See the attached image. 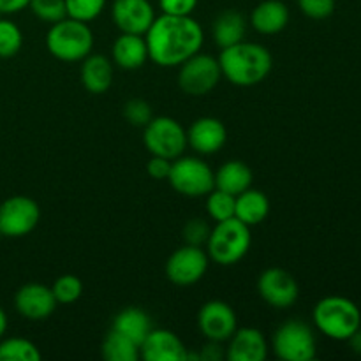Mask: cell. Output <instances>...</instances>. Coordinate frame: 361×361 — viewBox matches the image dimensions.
I'll return each mask as SVG.
<instances>
[{"mask_svg": "<svg viewBox=\"0 0 361 361\" xmlns=\"http://www.w3.org/2000/svg\"><path fill=\"white\" fill-rule=\"evenodd\" d=\"M148 59L161 67H178L192 55L201 51L204 32L192 16L161 14L145 34Z\"/></svg>", "mask_w": 361, "mask_h": 361, "instance_id": "obj_1", "label": "cell"}, {"mask_svg": "<svg viewBox=\"0 0 361 361\" xmlns=\"http://www.w3.org/2000/svg\"><path fill=\"white\" fill-rule=\"evenodd\" d=\"M222 76L236 87H254L270 76L274 56L263 44L240 41L221 49L219 55Z\"/></svg>", "mask_w": 361, "mask_h": 361, "instance_id": "obj_2", "label": "cell"}, {"mask_svg": "<svg viewBox=\"0 0 361 361\" xmlns=\"http://www.w3.org/2000/svg\"><path fill=\"white\" fill-rule=\"evenodd\" d=\"M46 48L62 62H81L94 51V32L85 21L66 16L49 27Z\"/></svg>", "mask_w": 361, "mask_h": 361, "instance_id": "obj_3", "label": "cell"}, {"mask_svg": "<svg viewBox=\"0 0 361 361\" xmlns=\"http://www.w3.org/2000/svg\"><path fill=\"white\" fill-rule=\"evenodd\" d=\"M317 330L334 341H349L361 328V312L355 302L344 296H326L319 300L312 312Z\"/></svg>", "mask_w": 361, "mask_h": 361, "instance_id": "obj_4", "label": "cell"}, {"mask_svg": "<svg viewBox=\"0 0 361 361\" xmlns=\"http://www.w3.org/2000/svg\"><path fill=\"white\" fill-rule=\"evenodd\" d=\"M252 243L250 228L236 217L215 222L207 242L210 261L221 267H233L247 256Z\"/></svg>", "mask_w": 361, "mask_h": 361, "instance_id": "obj_5", "label": "cell"}, {"mask_svg": "<svg viewBox=\"0 0 361 361\" xmlns=\"http://www.w3.org/2000/svg\"><path fill=\"white\" fill-rule=\"evenodd\" d=\"M275 356L284 361H310L316 358L317 344L312 328L300 319L282 323L271 337Z\"/></svg>", "mask_w": 361, "mask_h": 361, "instance_id": "obj_6", "label": "cell"}, {"mask_svg": "<svg viewBox=\"0 0 361 361\" xmlns=\"http://www.w3.org/2000/svg\"><path fill=\"white\" fill-rule=\"evenodd\" d=\"M168 182L182 196L203 197L215 189V173L203 159L180 155L171 161Z\"/></svg>", "mask_w": 361, "mask_h": 361, "instance_id": "obj_7", "label": "cell"}, {"mask_svg": "<svg viewBox=\"0 0 361 361\" xmlns=\"http://www.w3.org/2000/svg\"><path fill=\"white\" fill-rule=\"evenodd\" d=\"M143 129V143L150 155L175 161L189 147L187 130L171 116H154Z\"/></svg>", "mask_w": 361, "mask_h": 361, "instance_id": "obj_8", "label": "cell"}, {"mask_svg": "<svg viewBox=\"0 0 361 361\" xmlns=\"http://www.w3.org/2000/svg\"><path fill=\"white\" fill-rule=\"evenodd\" d=\"M178 67V87L182 88L183 94L192 97H203L210 94L222 80L219 59L207 53H196Z\"/></svg>", "mask_w": 361, "mask_h": 361, "instance_id": "obj_9", "label": "cell"}, {"mask_svg": "<svg viewBox=\"0 0 361 361\" xmlns=\"http://www.w3.org/2000/svg\"><path fill=\"white\" fill-rule=\"evenodd\" d=\"M41 208L28 196L7 197L0 203V235L6 238H21L37 228Z\"/></svg>", "mask_w": 361, "mask_h": 361, "instance_id": "obj_10", "label": "cell"}, {"mask_svg": "<svg viewBox=\"0 0 361 361\" xmlns=\"http://www.w3.org/2000/svg\"><path fill=\"white\" fill-rule=\"evenodd\" d=\"M210 257L203 247L183 245L176 249L166 261V277L175 286L197 284L204 277Z\"/></svg>", "mask_w": 361, "mask_h": 361, "instance_id": "obj_11", "label": "cell"}, {"mask_svg": "<svg viewBox=\"0 0 361 361\" xmlns=\"http://www.w3.org/2000/svg\"><path fill=\"white\" fill-rule=\"evenodd\" d=\"M257 293L270 307L279 310L289 309L300 296L296 279L284 268H268L257 279Z\"/></svg>", "mask_w": 361, "mask_h": 361, "instance_id": "obj_12", "label": "cell"}, {"mask_svg": "<svg viewBox=\"0 0 361 361\" xmlns=\"http://www.w3.org/2000/svg\"><path fill=\"white\" fill-rule=\"evenodd\" d=\"M197 326L204 338L214 342H228L238 328L236 312L222 300H210L197 314Z\"/></svg>", "mask_w": 361, "mask_h": 361, "instance_id": "obj_13", "label": "cell"}, {"mask_svg": "<svg viewBox=\"0 0 361 361\" xmlns=\"http://www.w3.org/2000/svg\"><path fill=\"white\" fill-rule=\"evenodd\" d=\"M113 23L123 34L145 35L155 20L150 0H115L111 6Z\"/></svg>", "mask_w": 361, "mask_h": 361, "instance_id": "obj_14", "label": "cell"}, {"mask_svg": "<svg viewBox=\"0 0 361 361\" xmlns=\"http://www.w3.org/2000/svg\"><path fill=\"white\" fill-rule=\"evenodd\" d=\"M56 300L51 288L39 282L21 286L14 296V307L28 321H44L55 312Z\"/></svg>", "mask_w": 361, "mask_h": 361, "instance_id": "obj_15", "label": "cell"}, {"mask_svg": "<svg viewBox=\"0 0 361 361\" xmlns=\"http://www.w3.org/2000/svg\"><path fill=\"white\" fill-rule=\"evenodd\" d=\"M187 348L171 330L152 328L140 345V358L145 361H187Z\"/></svg>", "mask_w": 361, "mask_h": 361, "instance_id": "obj_16", "label": "cell"}, {"mask_svg": "<svg viewBox=\"0 0 361 361\" xmlns=\"http://www.w3.org/2000/svg\"><path fill=\"white\" fill-rule=\"evenodd\" d=\"M228 141V130L219 118L201 116L187 129V145L200 155H214Z\"/></svg>", "mask_w": 361, "mask_h": 361, "instance_id": "obj_17", "label": "cell"}, {"mask_svg": "<svg viewBox=\"0 0 361 361\" xmlns=\"http://www.w3.org/2000/svg\"><path fill=\"white\" fill-rule=\"evenodd\" d=\"M268 342L257 328H236L226 348L228 361H264L268 356Z\"/></svg>", "mask_w": 361, "mask_h": 361, "instance_id": "obj_18", "label": "cell"}, {"mask_svg": "<svg viewBox=\"0 0 361 361\" xmlns=\"http://www.w3.org/2000/svg\"><path fill=\"white\" fill-rule=\"evenodd\" d=\"M113 66L123 71H136L148 60V46L145 35L120 32L111 48Z\"/></svg>", "mask_w": 361, "mask_h": 361, "instance_id": "obj_19", "label": "cell"}, {"mask_svg": "<svg viewBox=\"0 0 361 361\" xmlns=\"http://www.w3.org/2000/svg\"><path fill=\"white\" fill-rule=\"evenodd\" d=\"M289 7L282 0H263L254 7L250 25L263 35H275L289 23Z\"/></svg>", "mask_w": 361, "mask_h": 361, "instance_id": "obj_20", "label": "cell"}, {"mask_svg": "<svg viewBox=\"0 0 361 361\" xmlns=\"http://www.w3.org/2000/svg\"><path fill=\"white\" fill-rule=\"evenodd\" d=\"M81 83L90 94H104L113 85V62L101 53H90L81 60Z\"/></svg>", "mask_w": 361, "mask_h": 361, "instance_id": "obj_21", "label": "cell"}, {"mask_svg": "<svg viewBox=\"0 0 361 361\" xmlns=\"http://www.w3.org/2000/svg\"><path fill=\"white\" fill-rule=\"evenodd\" d=\"M247 34V20L240 11L226 9L214 20L212 35L219 48H228L243 41Z\"/></svg>", "mask_w": 361, "mask_h": 361, "instance_id": "obj_22", "label": "cell"}, {"mask_svg": "<svg viewBox=\"0 0 361 361\" xmlns=\"http://www.w3.org/2000/svg\"><path fill=\"white\" fill-rule=\"evenodd\" d=\"M270 214V200L257 189H247L236 196L235 217L249 228L261 224Z\"/></svg>", "mask_w": 361, "mask_h": 361, "instance_id": "obj_23", "label": "cell"}, {"mask_svg": "<svg viewBox=\"0 0 361 361\" xmlns=\"http://www.w3.org/2000/svg\"><path fill=\"white\" fill-rule=\"evenodd\" d=\"M111 330L130 338L134 344L141 345V342L152 331V319L145 310L137 309V307H127L116 314Z\"/></svg>", "mask_w": 361, "mask_h": 361, "instance_id": "obj_24", "label": "cell"}, {"mask_svg": "<svg viewBox=\"0 0 361 361\" xmlns=\"http://www.w3.org/2000/svg\"><path fill=\"white\" fill-rule=\"evenodd\" d=\"M252 185V171L242 161H228L215 173V189L238 196Z\"/></svg>", "mask_w": 361, "mask_h": 361, "instance_id": "obj_25", "label": "cell"}, {"mask_svg": "<svg viewBox=\"0 0 361 361\" xmlns=\"http://www.w3.org/2000/svg\"><path fill=\"white\" fill-rule=\"evenodd\" d=\"M101 353L106 361H136L140 358V345L111 330L102 341Z\"/></svg>", "mask_w": 361, "mask_h": 361, "instance_id": "obj_26", "label": "cell"}, {"mask_svg": "<svg viewBox=\"0 0 361 361\" xmlns=\"http://www.w3.org/2000/svg\"><path fill=\"white\" fill-rule=\"evenodd\" d=\"M41 351L28 338L11 337L0 342V361H39Z\"/></svg>", "mask_w": 361, "mask_h": 361, "instance_id": "obj_27", "label": "cell"}, {"mask_svg": "<svg viewBox=\"0 0 361 361\" xmlns=\"http://www.w3.org/2000/svg\"><path fill=\"white\" fill-rule=\"evenodd\" d=\"M236 196L224 192V190L214 189L207 194V212L212 221L222 222L235 217Z\"/></svg>", "mask_w": 361, "mask_h": 361, "instance_id": "obj_28", "label": "cell"}, {"mask_svg": "<svg viewBox=\"0 0 361 361\" xmlns=\"http://www.w3.org/2000/svg\"><path fill=\"white\" fill-rule=\"evenodd\" d=\"M51 291L56 303H60V305H71V303H76L81 298V295H83V282L76 275H62V277H59L55 281Z\"/></svg>", "mask_w": 361, "mask_h": 361, "instance_id": "obj_29", "label": "cell"}, {"mask_svg": "<svg viewBox=\"0 0 361 361\" xmlns=\"http://www.w3.org/2000/svg\"><path fill=\"white\" fill-rule=\"evenodd\" d=\"M23 46V34L20 27L11 20H0V59L18 55Z\"/></svg>", "mask_w": 361, "mask_h": 361, "instance_id": "obj_30", "label": "cell"}, {"mask_svg": "<svg viewBox=\"0 0 361 361\" xmlns=\"http://www.w3.org/2000/svg\"><path fill=\"white\" fill-rule=\"evenodd\" d=\"M108 0H66L67 16L90 23L104 11Z\"/></svg>", "mask_w": 361, "mask_h": 361, "instance_id": "obj_31", "label": "cell"}, {"mask_svg": "<svg viewBox=\"0 0 361 361\" xmlns=\"http://www.w3.org/2000/svg\"><path fill=\"white\" fill-rule=\"evenodd\" d=\"M35 18L53 25L67 16L66 0H30L28 4Z\"/></svg>", "mask_w": 361, "mask_h": 361, "instance_id": "obj_32", "label": "cell"}, {"mask_svg": "<svg viewBox=\"0 0 361 361\" xmlns=\"http://www.w3.org/2000/svg\"><path fill=\"white\" fill-rule=\"evenodd\" d=\"M123 116L127 122L134 127H145L152 118H154V111L152 106L148 104L145 99H130L123 106Z\"/></svg>", "mask_w": 361, "mask_h": 361, "instance_id": "obj_33", "label": "cell"}, {"mask_svg": "<svg viewBox=\"0 0 361 361\" xmlns=\"http://www.w3.org/2000/svg\"><path fill=\"white\" fill-rule=\"evenodd\" d=\"M212 228L207 224V221L196 217L187 221V224L183 226V240H185L187 245H196L203 247L207 245L208 236H210Z\"/></svg>", "mask_w": 361, "mask_h": 361, "instance_id": "obj_34", "label": "cell"}, {"mask_svg": "<svg viewBox=\"0 0 361 361\" xmlns=\"http://www.w3.org/2000/svg\"><path fill=\"white\" fill-rule=\"evenodd\" d=\"M298 7L307 18L324 20L335 11V0H298Z\"/></svg>", "mask_w": 361, "mask_h": 361, "instance_id": "obj_35", "label": "cell"}, {"mask_svg": "<svg viewBox=\"0 0 361 361\" xmlns=\"http://www.w3.org/2000/svg\"><path fill=\"white\" fill-rule=\"evenodd\" d=\"M200 0H159V9L162 14L173 16H190L196 11Z\"/></svg>", "mask_w": 361, "mask_h": 361, "instance_id": "obj_36", "label": "cell"}, {"mask_svg": "<svg viewBox=\"0 0 361 361\" xmlns=\"http://www.w3.org/2000/svg\"><path fill=\"white\" fill-rule=\"evenodd\" d=\"M169 171H171V161L159 155H152L150 161L147 162V173L154 180H168Z\"/></svg>", "mask_w": 361, "mask_h": 361, "instance_id": "obj_37", "label": "cell"}, {"mask_svg": "<svg viewBox=\"0 0 361 361\" xmlns=\"http://www.w3.org/2000/svg\"><path fill=\"white\" fill-rule=\"evenodd\" d=\"M222 356H226L221 349V342L208 341L207 345H203L200 353V361H217L221 360Z\"/></svg>", "mask_w": 361, "mask_h": 361, "instance_id": "obj_38", "label": "cell"}, {"mask_svg": "<svg viewBox=\"0 0 361 361\" xmlns=\"http://www.w3.org/2000/svg\"><path fill=\"white\" fill-rule=\"evenodd\" d=\"M30 0H0V14H16L28 7Z\"/></svg>", "mask_w": 361, "mask_h": 361, "instance_id": "obj_39", "label": "cell"}, {"mask_svg": "<svg viewBox=\"0 0 361 361\" xmlns=\"http://www.w3.org/2000/svg\"><path fill=\"white\" fill-rule=\"evenodd\" d=\"M349 344H351L353 351H355L356 355L361 356V328H358V330L351 335V338H349Z\"/></svg>", "mask_w": 361, "mask_h": 361, "instance_id": "obj_40", "label": "cell"}, {"mask_svg": "<svg viewBox=\"0 0 361 361\" xmlns=\"http://www.w3.org/2000/svg\"><path fill=\"white\" fill-rule=\"evenodd\" d=\"M6 330H7V316H6V312H4L2 307H0V338L4 337Z\"/></svg>", "mask_w": 361, "mask_h": 361, "instance_id": "obj_41", "label": "cell"}]
</instances>
